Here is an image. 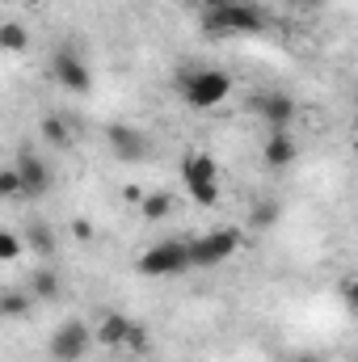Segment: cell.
I'll return each mask as SVG.
<instances>
[{
    "label": "cell",
    "mask_w": 358,
    "mask_h": 362,
    "mask_svg": "<svg viewBox=\"0 0 358 362\" xmlns=\"http://www.w3.org/2000/svg\"><path fill=\"white\" fill-rule=\"evenodd\" d=\"M202 30L215 38H236V34H262L266 30V13L249 0H228V4H207L202 13Z\"/></svg>",
    "instance_id": "cell-1"
},
{
    "label": "cell",
    "mask_w": 358,
    "mask_h": 362,
    "mask_svg": "<svg viewBox=\"0 0 358 362\" xmlns=\"http://www.w3.org/2000/svg\"><path fill=\"white\" fill-rule=\"evenodd\" d=\"M178 89L190 110H219L232 97V76L224 68H190L178 76Z\"/></svg>",
    "instance_id": "cell-2"
},
{
    "label": "cell",
    "mask_w": 358,
    "mask_h": 362,
    "mask_svg": "<svg viewBox=\"0 0 358 362\" xmlns=\"http://www.w3.org/2000/svg\"><path fill=\"white\" fill-rule=\"evenodd\" d=\"M181 181H185V189H190V198L198 202V206H219V165H215V156H207V152H185V160H181Z\"/></svg>",
    "instance_id": "cell-3"
},
{
    "label": "cell",
    "mask_w": 358,
    "mask_h": 362,
    "mask_svg": "<svg viewBox=\"0 0 358 362\" xmlns=\"http://www.w3.org/2000/svg\"><path fill=\"white\" fill-rule=\"evenodd\" d=\"M135 270L144 274V278H178V274L194 270V262H190V245H185V240H156L152 249L139 253Z\"/></svg>",
    "instance_id": "cell-4"
},
{
    "label": "cell",
    "mask_w": 358,
    "mask_h": 362,
    "mask_svg": "<svg viewBox=\"0 0 358 362\" xmlns=\"http://www.w3.org/2000/svg\"><path fill=\"white\" fill-rule=\"evenodd\" d=\"M241 249H245V232L241 228H215V232L190 240V262H194V270H207V266H219V262L236 257Z\"/></svg>",
    "instance_id": "cell-5"
},
{
    "label": "cell",
    "mask_w": 358,
    "mask_h": 362,
    "mask_svg": "<svg viewBox=\"0 0 358 362\" xmlns=\"http://www.w3.org/2000/svg\"><path fill=\"white\" fill-rule=\"evenodd\" d=\"M93 346H97V329H89L85 320L72 316V320H64V325L51 333L47 354H51V362H81Z\"/></svg>",
    "instance_id": "cell-6"
},
{
    "label": "cell",
    "mask_w": 358,
    "mask_h": 362,
    "mask_svg": "<svg viewBox=\"0 0 358 362\" xmlns=\"http://www.w3.org/2000/svg\"><path fill=\"white\" fill-rule=\"evenodd\" d=\"M51 81L59 85V89H68V93H85L93 89V72H89V64L81 59V51L76 47H59L55 55H51Z\"/></svg>",
    "instance_id": "cell-7"
},
{
    "label": "cell",
    "mask_w": 358,
    "mask_h": 362,
    "mask_svg": "<svg viewBox=\"0 0 358 362\" xmlns=\"http://www.w3.org/2000/svg\"><path fill=\"white\" fill-rule=\"evenodd\" d=\"M105 148L114 152V160L139 165L148 156V135L139 127H131V122H114V127H105Z\"/></svg>",
    "instance_id": "cell-8"
},
{
    "label": "cell",
    "mask_w": 358,
    "mask_h": 362,
    "mask_svg": "<svg viewBox=\"0 0 358 362\" xmlns=\"http://www.w3.org/2000/svg\"><path fill=\"white\" fill-rule=\"evenodd\" d=\"M258 114H262V122H266V131H287L291 122H295V97L282 89H270L258 97Z\"/></svg>",
    "instance_id": "cell-9"
},
{
    "label": "cell",
    "mask_w": 358,
    "mask_h": 362,
    "mask_svg": "<svg viewBox=\"0 0 358 362\" xmlns=\"http://www.w3.org/2000/svg\"><path fill=\"white\" fill-rule=\"evenodd\" d=\"M13 165H17V173H21V189H25V198H42V194L51 189V169H47V160L34 156L30 148H21Z\"/></svg>",
    "instance_id": "cell-10"
},
{
    "label": "cell",
    "mask_w": 358,
    "mask_h": 362,
    "mask_svg": "<svg viewBox=\"0 0 358 362\" xmlns=\"http://www.w3.org/2000/svg\"><path fill=\"white\" fill-rule=\"evenodd\" d=\"M295 156H299L295 139H291L287 131H270L266 144H262V160H266V169H287V165H295Z\"/></svg>",
    "instance_id": "cell-11"
},
{
    "label": "cell",
    "mask_w": 358,
    "mask_h": 362,
    "mask_svg": "<svg viewBox=\"0 0 358 362\" xmlns=\"http://www.w3.org/2000/svg\"><path fill=\"white\" fill-rule=\"evenodd\" d=\"M127 333H131V320L122 312H101V325H97V341L105 350H118L127 346Z\"/></svg>",
    "instance_id": "cell-12"
},
{
    "label": "cell",
    "mask_w": 358,
    "mask_h": 362,
    "mask_svg": "<svg viewBox=\"0 0 358 362\" xmlns=\"http://www.w3.org/2000/svg\"><path fill=\"white\" fill-rule=\"evenodd\" d=\"M42 139H47L51 148H59V152L76 148V131L68 127V118H64V114H47V118H42Z\"/></svg>",
    "instance_id": "cell-13"
},
{
    "label": "cell",
    "mask_w": 358,
    "mask_h": 362,
    "mask_svg": "<svg viewBox=\"0 0 358 362\" xmlns=\"http://www.w3.org/2000/svg\"><path fill=\"white\" fill-rule=\"evenodd\" d=\"M25 245H30L38 257H55V249H59L51 223H42V219H30V228H25Z\"/></svg>",
    "instance_id": "cell-14"
},
{
    "label": "cell",
    "mask_w": 358,
    "mask_h": 362,
    "mask_svg": "<svg viewBox=\"0 0 358 362\" xmlns=\"http://www.w3.org/2000/svg\"><path fill=\"white\" fill-rule=\"evenodd\" d=\"M59 291H64V286H59V274H55V270H47V266H42V270L30 274V295H34L38 303H55V299H59Z\"/></svg>",
    "instance_id": "cell-15"
},
{
    "label": "cell",
    "mask_w": 358,
    "mask_h": 362,
    "mask_svg": "<svg viewBox=\"0 0 358 362\" xmlns=\"http://www.w3.org/2000/svg\"><path fill=\"white\" fill-rule=\"evenodd\" d=\"M34 295L30 291H4L0 295V316H8V320H25L30 312H34Z\"/></svg>",
    "instance_id": "cell-16"
},
{
    "label": "cell",
    "mask_w": 358,
    "mask_h": 362,
    "mask_svg": "<svg viewBox=\"0 0 358 362\" xmlns=\"http://www.w3.org/2000/svg\"><path fill=\"white\" fill-rule=\"evenodd\" d=\"M139 215H144L148 223H161V219H169V215H173V194H169V189H156V194H148V198H144V206H139Z\"/></svg>",
    "instance_id": "cell-17"
},
{
    "label": "cell",
    "mask_w": 358,
    "mask_h": 362,
    "mask_svg": "<svg viewBox=\"0 0 358 362\" xmlns=\"http://www.w3.org/2000/svg\"><path fill=\"white\" fill-rule=\"evenodd\" d=\"M0 47H4L8 55H21V51L30 47V30H25L21 21H4V25H0Z\"/></svg>",
    "instance_id": "cell-18"
},
{
    "label": "cell",
    "mask_w": 358,
    "mask_h": 362,
    "mask_svg": "<svg viewBox=\"0 0 358 362\" xmlns=\"http://www.w3.org/2000/svg\"><path fill=\"white\" fill-rule=\"evenodd\" d=\"M278 215H282V206H278L274 198H258V202H253V228H274Z\"/></svg>",
    "instance_id": "cell-19"
},
{
    "label": "cell",
    "mask_w": 358,
    "mask_h": 362,
    "mask_svg": "<svg viewBox=\"0 0 358 362\" xmlns=\"http://www.w3.org/2000/svg\"><path fill=\"white\" fill-rule=\"evenodd\" d=\"M0 194H4V198H25V189H21V173H17V165H8V169H0Z\"/></svg>",
    "instance_id": "cell-20"
},
{
    "label": "cell",
    "mask_w": 358,
    "mask_h": 362,
    "mask_svg": "<svg viewBox=\"0 0 358 362\" xmlns=\"http://www.w3.org/2000/svg\"><path fill=\"white\" fill-rule=\"evenodd\" d=\"M17 257H21V236L4 228L0 232V262H17Z\"/></svg>",
    "instance_id": "cell-21"
},
{
    "label": "cell",
    "mask_w": 358,
    "mask_h": 362,
    "mask_svg": "<svg viewBox=\"0 0 358 362\" xmlns=\"http://www.w3.org/2000/svg\"><path fill=\"white\" fill-rule=\"evenodd\" d=\"M122 350H135V354H144V350H148V329L131 320V333H127V346H122Z\"/></svg>",
    "instance_id": "cell-22"
},
{
    "label": "cell",
    "mask_w": 358,
    "mask_h": 362,
    "mask_svg": "<svg viewBox=\"0 0 358 362\" xmlns=\"http://www.w3.org/2000/svg\"><path fill=\"white\" fill-rule=\"evenodd\" d=\"M342 303H346V312H350V316H358V274L342 282Z\"/></svg>",
    "instance_id": "cell-23"
},
{
    "label": "cell",
    "mask_w": 358,
    "mask_h": 362,
    "mask_svg": "<svg viewBox=\"0 0 358 362\" xmlns=\"http://www.w3.org/2000/svg\"><path fill=\"white\" fill-rule=\"evenodd\" d=\"M144 198H148V194H144L139 185H122V202H131V206H144Z\"/></svg>",
    "instance_id": "cell-24"
},
{
    "label": "cell",
    "mask_w": 358,
    "mask_h": 362,
    "mask_svg": "<svg viewBox=\"0 0 358 362\" xmlns=\"http://www.w3.org/2000/svg\"><path fill=\"white\" fill-rule=\"evenodd\" d=\"M72 236H76V240H93V223L89 219H76V223H72Z\"/></svg>",
    "instance_id": "cell-25"
},
{
    "label": "cell",
    "mask_w": 358,
    "mask_h": 362,
    "mask_svg": "<svg viewBox=\"0 0 358 362\" xmlns=\"http://www.w3.org/2000/svg\"><path fill=\"white\" fill-rule=\"evenodd\" d=\"M321 4H325V0H299V8H304V13H316Z\"/></svg>",
    "instance_id": "cell-26"
},
{
    "label": "cell",
    "mask_w": 358,
    "mask_h": 362,
    "mask_svg": "<svg viewBox=\"0 0 358 362\" xmlns=\"http://www.w3.org/2000/svg\"><path fill=\"white\" fill-rule=\"evenodd\" d=\"M295 362H321V358H316V354H299Z\"/></svg>",
    "instance_id": "cell-27"
},
{
    "label": "cell",
    "mask_w": 358,
    "mask_h": 362,
    "mask_svg": "<svg viewBox=\"0 0 358 362\" xmlns=\"http://www.w3.org/2000/svg\"><path fill=\"white\" fill-rule=\"evenodd\" d=\"M21 4H30V8H38V4H42V0H21Z\"/></svg>",
    "instance_id": "cell-28"
},
{
    "label": "cell",
    "mask_w": 358,
    "mask_h": 362,
    "mask_svg": "<svg viewBox=\"0 0 358 362\" xmlns=\"http://www.w3.org/2000/svg\"><path fill=\"white\" fill-rule=\"evenodd\" d=\"M207 4H228V0H207Z\"/></svg>",
    "instance_id": "cell-29"
},
{
    "label": "cell",
    "mask_w": 358,
    "mask_h": 362,
    "mask_svg": "<svg viewBox=\"0 0 358 362\" xmlns=\"http://www.w3.org/2000/svg\"><path fill=\"white\" fill-rule=\"evenodd\" d=\"M4 4H13V0H4Z\"/></svg>",
    "instance_id": "cell-30"
},
{
    "label": "cell",
    "mask_w": 358,
    "mask_h": 362,
    "mask_svg": "<svg viewBox=\"0 0 358 362\" xmlns=\"http://www.w3.org/2000/svg\"><path fill=\"white\" fill-rule=\"evenodd\" d=\"M354 148H358V144H354Z\"/></svg>",
    "instance_id": "cell-31"
}]
</instances>
